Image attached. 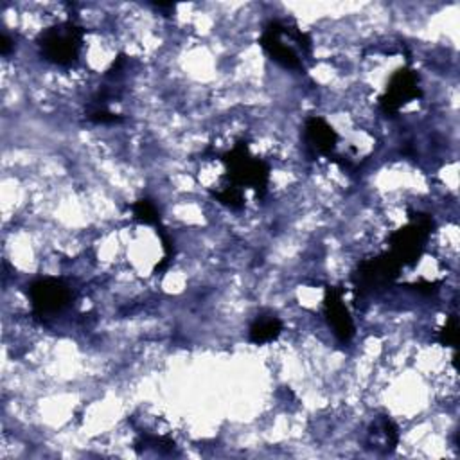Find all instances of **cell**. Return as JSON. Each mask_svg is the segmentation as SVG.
<instances>
[{"label":"cell","mask_w":460,"mask_h":460,"mask_svg":"<svg viewBox=\"0 0 460 460\" xmlns=\"http://www.w3.org/2000/svg\"><path fill=\"white\" fill-rule=\"evenodd\" d=\"M223 164L226 165V178L230 185L239 189L252 187L257 192V198H262L268 190L270 183V165L250 155L248 142L237 140L230 151L221 156Z\"/></svg>","instance_id":"cell-1"},{"label":"cell","mask_w":460,"mask_h":460,"mask_svg":"<svg viewBox=\"0 0 460 460\" xmlns=\"http://www.w3.org/2000/svg\"><path fill=\"white\" fill-rule=\"evenodd\" d=\"M83 36L84 29L70 18L63 23L43 29L38 34L36 43L45 61L59 66H70L79 59Z\"/></svg>","instance_id":"cell-2"},{"label":"cell","mask_w":460,"mask_h":460,"mask_svg":"<svg viewBox=\"0 0 460 460\" xmlns=\"http://www.w3.org/2000/svg\"><path fill=\"white\" fill-rule=\"evenodd\" d=\"M431 230L433 219L428 214L410 212V223L390 235V252L401 266H411L419 261Z\"/></svg>","instance_id":"cell-3"},{"label":"cell","mask_w":460,"mask_h":460,"mask_svg":"<svg viewBox=\"0 0 460 460\" xmlns=\"http://www.w3.org/2000/svg\"><path fill=\"white\" fill-rule=\"evenodd\" d=\"M401 268V262L392 255V252H385L374 259L359 262L352 273L354 302L358 304L361 296L392 284L397 279Z\"/></svg>","instance_id":"cell-4"},{"label":"cell","mask_w":460,"mask_h":460,"mask_svg":"<svg viewBox=\"0 0 460 460\" xmlns=\"http://www.w3.org/2000/svg\"><path fill=\"white\" fill-rule=\"evenodd\" d=\"M29 298L36 316H49L65 309L72 300V289L66 282L54 277L38 279L29 286Z\"/></svg>","instance_id":"cell-5"},{"label":"cell","mask_w":460,"mask_h":460,"mask_svg":"<svg viewBox=\"0 0 460 460\" xmlns=\"http://www.w3.org/2000/svg\"><path fill=\"white\" fill-rule=\"evenodd\" d=\"M422 95L419 86V74L408 66L399 68L388 81L385 93L379 97V106L383 113L395 115L399 108Z\"/></svg>","instance_id":"cell-6"},{"label":"cell","mask_w":460,"mask_h":460,"mask_svg":"<svg viewBox=\"0 0 460 460\" xmlns=\"http://www.w3.org/2000/svg\"><path fill=\"white\" fill-rule=\"evenodd\" d=\"M259 43L264 49V52L280 66L291 70L302 68V58L298 56V52L291 45L284 43V22H268L259 38Z\"/></svg>","instance_id":"cell-7"},{"label":"cell","mask_w":460,"mask_h":460,"mask_svg":"<svg viewBox=\"0 0 460 460\" xmlns=\"http://www.w3.org/2000/svg\"><path fill=\"white\" fill-rule=\"evenodd\" d=\"M323 314L332 329L334 336L341 341L347 343L354 336V323L350 318V313L341 298V289L334 286L325 288V296H323Z\"/></svg>","instance_id":"cell-8"},{"label":"cell","mask_w":460,"mask_h":460,"mask_svg":"<svg viewBox=\"0 0 460 460\" xmlns=\"http://www.w3.org/2000/svg\"><path fill=\"white\" fill-rule=\"evenodd\" d=\"M305 142L316 153L331 156L338 144V133L323 117L314 115L305 120Z\"/></svg>","instance_id":"cell-9"},{"label":"cell","mask_w":460,"mask_h":460,"mask_svg":"<svg viewBox=\"0 0 460 460\" xmlns=\"http://www.w3.org/2000/svg\"><path fill=\"white\" fill-rule=\"evenodd\" d=\"M282 332V322L270 314V316H259L252 327H250V341L255 345H262V343H270L273 340L279 338V334Z\"/></svg>","instance_id":"cell-10"},{"label":"cell","mask_w":460,"mask_h":460,"mask_svg":"<svg viewBox=\"0 0 460 460\" xmlns=\"http://www.w3.org/2000/svg\"><path fill=\"white\" fill-rule=\"evenodd\" d=\"M131 212H133V217H135L138 223L151 225V226H155L156 230L164 226V225H162L160 212H158L156 205H155L149 198H140V199H137V201L131 205Z\"/></svg>","instance_id":"cell-11"},{"label":"cell","mask_w":460,"mask_h":460,"mask_svg":"<svg viewBox=\"0 0 460 460\" xmlns=\"http://www.w3.org/2000/svg\"><path fill=\"white\" fill-rule=\"evenodd\" d=\"M210 194L214 196L216 201H219L221 205L232 208V210H239L244 207V194L243 189L235 187V185H225L221 190H210Z\"/></svg>","instance_id":"cell-12"},{"label":"cell","mask_w":460,"mask_h":460,"mask_svg":"<svg viewBox=\"0 0 460 460\" xmlns=\"http://www.w3.org/2000/svg\"><path fill=\"white\" fill-rule=\"evenodd\" d=\"M86 117H88V120H92L95 124H115V122L122 120L120 115L110 111L108 108H88Z\"/></svg>","instance_id":"cell-13"},{"label":"cell","mask_w":460,"mask_h":460,"mask_svg":"<svg viewBox=\"0 0 460 460\" xmlns=\"http://www.w3.org/2000/svg\"><path fill=\"white\" fill-rule=\"evenodd\" d=\"M438 341L446 347H455L456 345V318L449 316L438 332Z\"/></svg>","instance_id":"cell-14"},{"label":"cell","mask_w":460,"mask_h":460,"mask_svg":"<svg viewBox=\"0 0 460 460\" xmlns=\"http://www.w3.org/2000/svg\"><path fill=\"white\" fill-rule=\"evenodd\" d=\"M440 282H429V280H419L417 284H413V288L424 295H433L438 291Z\"/></svg>","instance_id":"cell-15"},{"label":"cell","mask_w":460,"mask_h":460,"mask_svg":"<svg viewBox=\"0 0 460 460\" xmlns=\"http://www.w3.org/2000/svg\"><path fill=\"white\" fill-rule=\"evenodd\" d=\"M11 49H13L11 38H9L7 34H2V36H0V52H2L4 56H7V54L11 52Z\"/></svg>","instance_id":"cell-16"}]
</instances>
